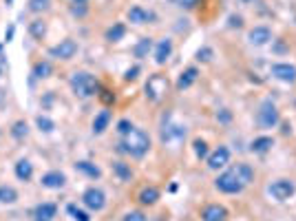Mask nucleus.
Returning <instances> with one entry per match:
<instances>
[{
  "instance_id": "f257e3e1",
  "label": "nucleus",
  "mask_w": 296,
  "mask_h": 221,
  "mask_svg": "<svg viewBox=\"0 0 296 221\" xmlns=\"http://www.w3.org/2000/svg\"><path fill=\"white\" fill-rule=\"evenodd\" d=\"M150 148V137L144 133L142 129H135L133 126L131 133L124 135V142H122V151L133 155V157H144Z\"/></svg>"
},
{
  "instance_id": "f03ea898",
  "label": "nucleus",
  "mask_w": 296,
  "mask_h": 221,
  "mask_svg": "<svg viewBox=\"0 0 296 221\" xmlns=\"http://www.w3.org/2000/svg\"><path fill=\"white\" fill-rule=\"evenodd\" d=\"M69 84H71V91H73L77 97H82V99L93 97L100 91L97 80L91 73H86V71H75V73L71 75Z\"/></svg>"
},
{
  "instance_id": "7ed1b4c3",
  "label": "nucleus",
  "mask_w": 296,
  "mask_h": 221,
  "mask_svg": "<svg viewBox=\"0 0 296 221\" xmlns=\"http://www.w3.org/2000/svg\"><path fill=\"white\" fill-rule=\"evenodd\" d=\"M144 91H146V97L150 99V102H159V99H164L166 93H168V80H166V75H161V73L150 75L146 86H144Z\"/></svg>"
},
{
  "instance_id": "20e7f679",
  "label": "nucleus",
  "mask_w": 296,
  "mask_h": 221,
  "mask_svg": "<svg viewBox=\"0 0 296 221\" xmlns=\"http://www.w3.org/2000/svg\"><path fill=\"white\" fill-rule=\"evenodd\" d=\"M215 186L219 188L221 192H226V195H237V192H241L243 190V184H241V179L237 177V173L230 168V170H226V173H221L219 177H217V181H215Z\"/></svg>"
},
{
  "instance_id": "39448f33",
  "label": "nucleus",
  "mask_w": 296,
  "mask_h": 221,
  "mask_svg": "<svg viewBox=\"0 0 296 221\" xmlns=\"http://www.w3.org/2000/svg\"><path fill=\"white\" fill-rule=\"evenodd\" d=\"M259 124L263 126V129H274V126L278 124V111H276V106L274 104L267 99V102H263L261 104V108H259Z\"/></svg>"
},
{
  "instance_id": "423d86ee",
  "label": "nucleus",
  "mask_w": 296,
  "mask_h": 221,
  "mask_svg": "<svg viewBox=\"0 0 296 221\" xmlns=\"http://www.w3.org/2000/svg\"><path fill=\"white\" fill-rule=\"evenodd\" d=\"M267 192H270L276 201H285V199H289L294 195V184L289 179H276V181H272L270 184Z\"/></svg>"
},
{
  "instance_id": "0eeeda50",
  "label": "nucleus",
  "mask_w": 296,
  "mask_h": 221,
  "mask_svg": "<svg viewBox=\"0 0 296 221\" xmlns=\"http://www.w3.org/2000/svg\"><path fill=\"white\" fill-rule=\"evenodd\" d=\"M75 53H77V42L71 40V38H66V40H62L60 44L49 49V55H51V58H58V60H71Z\"/></svg>"
},
{
  "instance_id": "6e6552de",
  "label": "nucleus",
  "mask_w": 296,
  "mask_h": 221,
  "mask_svg": "<svg viewBox=\"0 0 296 221\" xmlns=\"http://www.w3.org/2000/svg\"><path fill=\"white\" fill-rule=\"evenodd\" d=\"M82 201H84V206L88 210H95V212H100L104 206H106V195L100 188H86L84 195H82Z\"/></svg>"
},
{
  "instance_id": "1a4fd4ad",
  "label": "nucleus",
  "mask_w": 296,
  "mask_h": 221,
  "mask_svg": "<svg viewBox=\"0 0 296 221\" xmlns=\"http://www.w3.org/2000/svg\"><path fill=\"white\" fill-rule=\"evenodd\" d=\"M183 137H186V129L179 124H164V129H161V142L164 144H170V146H177Z\"/></svg>"
},
{
  "instance_id": "9d476101",
  "label": "nucleus",
  "mask_w": 296,
  "mask_h": 221,
  "mask_svg": "<svg viewBox=\"0 0 296 221\" xmlns=\"http://www.w3.org/2000/svg\"><path fill=\"white\" fill-rule=\"evenodd\" d=\"M228 162H230V151H228L226 146H219L215 153L208 155V168L210 170H219L223 166H228Z\"/></svg>"
},
{
  "instance_id": "9b49d317",
  "label": "nucleus",
  "mask_w": 296,
  "mask_h": 221,
  "mask_svg": "<svg viewBox=\"0 0 296 221\" xmlns=\"http://www.w3.org/2000/svg\"><path fill=\"white\" fill-rule=\"evenodd\" d=\"M40 181L49 190H60V188H64V184H66V175L60 173V170H51V173H44Z\"/></svg>"
},
{
  "instance_id": "f8f14e48",
  "label": "nucleus",
  "mask_w": 296,
  "mask_h": 221,
  "mask_svg": "<svg viewBox=\"0 0 296 221\" xmlns=\"http://www.w3.org/2000/svg\"><path fill=\"white\" fill-rule=\"evenodd\" d=\"M55 212H58V208H55V203H49V201H44V203H38V206L33 208L31 217H33V221H53Z\"/></svg>"
},
{
  "instance_id": "ddd939ff",
  "label": "nucleus",
  "mask_w": 296,
  "mask_h": 221,
  "mask_svg": "<svg viewBox=\"0 0 296 221\" xmlns=\"http://www.w3.org/2000/svg\"><path fill=\"white\" fill-rule=\"evenodd\" d=\"M201 219L204 221H226L228 219V210L219 206V203H208L201 210Z\"/></svg>"
},
{
  "instance_id": "4468645a",
  "label": "nucleus",
  "mask_w": 296,
  "mask_h": 221,
  "mask_svg": "<svg viewBox=\"0 0 296 221\" xmlns=\"http://www.w3.org/2000/svg\"><path fill=\"white\" fill-rule=\"evenodd\" d=\"M272 75L281 82H296V66L292 64H272Z\"/></svg>"
},
{
  "instance_id": "2eb2a0df",
  "label": "nucleus",
  "mask_w": 296,
  "mask_h": 221,
  "mask_svg": "<svg viewBox=\"0 0 296 221\" xmlns=\"http://www.w3.org/2000/svg\"><path fill=\"white\" fill-rule=\"evenodd\" d=\"M248 40L256 44V47H263V44L272 40V31L267 29V27H254V29L248 33Z\"/></svg>"
},
{
  "instance_id": "dca6fc26",
  "label": "nucleus",
  "mask_w": 296,
  "mask_h": 221,
  "mask_svg": "<svg viewBox=\"0 0 296 221\" xmlns=\"http://www.w3.org/2000/svg\"><path fill=\"white\" fill-rule=\"evenodd\" d=\"M197 77H199L197 66H188V69L179 75V80H177V88H179V91H186L188 86H192L194 82H197Z\"/></svg>"
},
{
  "instance_id": "f3484780",
  "label": "nucleus",
  "mask_w": 296,
  "mask_h": 221,
  "mask_svg": "<svg viewBox=\"0 0 296 221\" xmlns=\"http://www.w3.org/2000/svg\"><path fill=\"white\" fill-rule=\"evenodd\" d=\"M170 53H172V40L170 38H164V40H159V44L155 47V62L164 64L166 60L170 58Z\"/></svg>"
},
{
  "instance_id": "a211bd4d",
  "label": "nucleus",
  "mask_w": 296,
  "mask_h": 221,
  "mask_svg": "<svg viewBox=\"0 0 296 221\" xmlns=\"http://www.w3.org/2000/svg\"><path fill=\"white\" fill-rule=\"evenodd\" d=\"M232 170L237 173V177L241 179L243 186H248L250 181L254 179V170H252V166L250 164H237V166H232Z\"/></svg>"
},
{
  "instance_id": "6ab92c4d",
  "label": "nucleus",
  "mask_w": 296,
  "mask_h": 221,
  "mask_svg": "<svg viewBox=\"0 0 296 221\" xmlns=\"http://www.w3.org/2000/svg\"><path fill=\"white\" fill-rule=\"evenodd\" d=\"M128 20L135 22V25H144V22L153 20V14L142 7H133V9H128Z\"/></svg>"
},
{
  "instance_id": "aec40b11",
  "label": "nucleus",
  "mask_w": 296,
  "mask_h": 221,
  "mask_svg": "<svg viewBox=\"0 0 296 221\" xmlns=\"http://www.w3.org/2000/svg\"><path fill=\"white\" fill-rule=\"evenodd\" d=\"M16 177H18L20 181H29L33 177V166L29 159H20V162L16 164Z\"/></svg>"
},
{
  "instance_id": "412c9836",
  "label": "nucleus",
  "mask_w": 296,
  "mask_h": 221,
  "mask_svg": "<svg viewBox=\"0 0 296 221\" xmlns=\"http://www.w3.org/2000/svg\"><path fill=\"white\" fill-rule=\"evenodd\" d=\"M109 122H111V111H102L100 115H95V120H93V133L102 135L106 131V126H109Z\"/></svg>"
},
{
  "instance_id": "4be33fe9",
  "label": "nucleus",
  "mask_w": 296,
  "mask_h": 221,
  "mask_svg": "<svg viewBox=\"0 0 296 221\" xmlns=\"http://www.w3.org/2000/svg\"><path fill=\"white\" fill-rule=\"evenodd\" d=\"M139 203H144V206H153V203H157V199H159V190L157 188H144L142 192H139Z\"/></svg>"
},
{
  "instance_id": "5701e85b",
  "label": "nucleus",
  "mask_w": 296,
  "mask_h": 221,
  "mask_svg": "<svg viewBox=\"0 0 296 221\" xmlns=\"http://www.w3.org/2000/svg\"><path fill=\"white\" fill-rule=\"evenodd\" d=\"M51 73H53V66L47 60H40V62L33 64V77H38V80H44V77H49Z\"/></svg>"
},
{
  "instance_id": "b1692460",
  "label": "nucleus",
  "mask_w": 296,
  "mask_h": 221,
  "mask_svg": "<svg viewBox=\"0 0 296 221\" xmlns=\"http://www.w3.org/2000/svg\"><path fill=\"white\" fill-rule=\"evenodd\" d=\"M124 36H126V27L122 25V22H115V25L106 31V40L109 42H120Z\"/></svg>"
},
{
  "instance_id": "393cba45",
  "label": "nucleus",
  "mask_w": 296,
  "mask_h": 221,
  "mask_svg": "<svg viewBox=\"0 0 296 221\" xmlns=\"http://www.w3.org/2000/svg\"><path fill=\"white\" fill-rule=\"evenodd\" d=\"M75 170H80V173L93 177V179H97V177L102 175V170H100L95 164H91V162H77V164H75Z\"/></svg>"
},
{
  "instance_id": "a878e982",
  "label": "nucleus",
  "mask_w": 296,
  "mask_h": 221,
  "mask_svg": "<svg viewBox=\"0 0 296 221\" xmlns=\"http://www.w3.org/2000/svg\"><path fill=\"white\" fill-rule=\"evenodd\" d=\"M113 173L120 177L122 181H131L133 179V170H131V166L124 164V162H115L113 164Z\"/></svg>"
},
{
  "instance_id": "bb28decb",
  "label": "nucleus",
  "mask_w": 296,
  "mask_h": 221,
  "mask_svg": "<svg viewBox=\"0 0 296 221\" xmlns=\"http://www.w3.org/2000/svg\"><path fill=\"white\" fill-rule=\"evenodd\" d=\"M272 146H274V140H272V137H256V140L252 142L254 153H267Z\"/></svg>"
},
{
  "instance_id": "cd10ccee",
  "label": "nucleus",
  "mask_w": 296,
  "mask_h": 221,
  "mask_svg": "<svg viewBox=\"0 0 296 221\" xmlns=\"http://www.w3.org/2000/svg\"><path fill=\"white\" fill-rule=\"evenodd\" d=\"M150 49H153V40H150V38H142V40L135 44L133 53H135V58H146Z\"/></svg>"
},
{
  "instance_id": "c85d7f7f",
  "label": "nucleus",
  "mask_w": 296,
  "mask_h": 221,
  "mask_svg": "<svg viewBox=\"0 0 296 221\" xmlns=\"http://www.w3.org/2000/svg\"><path fill=\"white\" fill-rule=\"evenodd\" d=\"M18 201V192L11 186H0V203H16Z\"/></svg>"
},
{
  "instance_id": "c756f323",
  "label": "nucleus",
  "mask_w": 296,
  "mask_h": 221,
  "mask_svg": "<svg viewBox=\"0 0 296 221\" xmlns=\"http://www.w3.org/2000/svg\"><path fill=\"white\" fill-rule=\"evenodd\" d=\"M29 31L33 38H38V40H42V36L47 33V25H44V20H33L29 25Z\"/></svg>"
},
{
  "instance_id": "7c9ffc66",
  "label": "nucleus",
  "mask_w": 296,
  "mask_h": 221,
  "mask_svg": "<svg viewBox=\"0 0 296 221\" xmlns=\"http://www.w3.org/2000/svg\"><path fill=\"white\" fill-rule=\"evenodd\" d=\"M36 124H38V129L44 131V133H51V131L55 129L53 120H49L47 115H38V118H36Z\"/></svg>"
},
{
  "instance_id": "2f4dec72",
  "label": "nucleus",
  "mask_w": 296,
  "mask_h": 221,
  "mask_svg": "<svg viewBox=\"0 0 296 221\" xmlns=\"http://www.w3.org/2000/svg\"><path fill=\"white\" fill-rule=\"evenodd\" d=\"M51 7V0H29V9L33 14H40V11H47Z\"/></svg>"
},
{
  "instance_id": "473e14b6",
  "label": "nucleus",
  "mask_w": 296,
  "mask_h": 221,
  "mask_svg": "<svg viewBox=\"0 0 296 221\" xmlns=\"http://www.w3.org/2000/svg\"><path fill=\"white\" fill-rule=\"evenodd\" d=\"M192 146H194V155H197L199 159L208 157V144H206L204 140H194V142H192Z\"/></svg>"
},
{
  "instance_id": "72a5a7b5",
  "label": "nucleus",
  "mask_w": 296,
  "mask_h": 221,
  "mask_svg": "<svg viewBox=\"0 0 296 221\" xmlns=\"http://www.w3.org/2000/svg\"><path fill=\"white\" fill-rule=\"evenodd\" d=\"M66 210H69V214H71V217H73L75 221H91V217H88L84 210H80L77 206H73V203H71V206L66 208Z\"/></svg>"
},
{
  "instance_id": "f704fd0d",
  "label": "nucleus",
  "mask_w": 296,
  "mask_h": 221,
  "mask_svg": "<svg viewBox=\"0 0 296 221\" xmlns=\"http://www.w3.org/2000/svg\"><path fill=\"white\" fill-rule=\"evenodd\" d=\"M27 131H29L27 122H16L14 129H11V135H14L16 140H20V137H25V135H27Z\"/></svg>"
},
{
  "instance_id": "c9c22d12",
  "label": "nucleus",
  "mask_w": 296,
  "mask_h": 221,
  "mask_svg": "<svg viewBox=\"0 0 296 221\" xmlns=\"http://www.w3.org/2000/svg\"><path fill=\"white\" fill-rule=\"evenodd\" d=\"M133 131V124L128 120H120L117 122V133H120V135H126V133H131Z\"/></svg>"
},
{
  "instance_id": "e433bc0d",
  "label": "nucleus",
  "mask_w": 296,
  "mask_h": 221,
  "mask_svg": "<svg viewBox=\"0 0 296 221\" xmlns=\"http://www.w3.org/2000/svg\"><path fill=\"white\" fill-rule=\"evenodd\" d=\"M124 221H146V217H144V212H139V210H131V212L124 214Z\"/></svg>"
},
{
  "instance_id": "4c0bfd02",
  "label": "nucleus",
  "mask_w": 296,
  "mask_h": 221,
  "mask_svg": "<svg viewBox=\"0 0 296 221\" xmlns=\"http://www.w3.org/2000/svg\"><path fill=\"white\" fill-rule=\"evenodd\" d=\"M86 5H71V14L77 16V18H84L86 16Z\"/></svg>"
},
{
  "instance_id": "58836bf2",
  "label": "nucleus",
  "mask_w": 296,
  "mask_h": 221,
  "mask_svg": "<svg viewBox=\"0 0 296 221\" xmlns=\"http://www.w3.org/2000/svg\"><path fill=\"white\" fill-rule=\"evenodd\" d=\"M197 60H204V62H208V60H212V49H199L197 51Z\"/></svg>"
},
{
  "instance_id": "ea45409f",
  "label": "nucleus",
  "mask_w": 296,
  "mask_h": 221,
  "mask_svg": "<svg viewBox=\"0 0 296 221\" xmlns=\"http://www.w3.org/2000/svg\"><path fill=\"white\" fill-rule=\"evenodd\" d=\"M137 73H139V66H133V69H128V71H126V75H124V80H126V82H131V80H135V77H137Z\"/></svg>"
},
{
  "instance_id": "a19ab883",
  "label": "nucleus",
  "mask_w": 296,
  "mask_h": 221,
  "mask_svg": "<svg viewBox=\"0 0 296 221\" xmlns=\"http://www.w3.org/2000/svg\"><path fill=\"white\" fill-rule=\"evenodd\" d=\"M100 97H102V102H106V104H111V102H113V95H111V91H102V95H100Z\"/></svg>"
},
{
  "instance_id": "79ce46f5",
  "label": "nucleus",
  "mask_w": 296,
  "mask_h": 221,
  "mask_svg": "<svg viewBox=\"0 0 296 221\" xmlns=\"http://www.w3.org/2000/svg\"><path fill=\"white\" fill-rule=\"evenodd\" d=\"M243 22H241V18H239V16H232L230 18V27H241Z\"/></svg>"
},
{
  "instance_id": "37998d69",
  "label": "nucleus",
  "mask_w": 296,
  "mask_h": 221,
  "mask_svg": "<svg viewBox=\"0 0 296 221\" xmlns=\"http://www.w3.org/2000/svg\"><path fill=\"white\" fill-rule=\"evenodd\" d=\"M217 120H221V122H228V120H230V113H226V111H223V113H217Z\"/></svg>"
},
{
  "instance_id": "c03bdc74",
  "label": "nucleus",
  "mask_w": 296,
  "mask_h": 221,
  "mask_svg": "<svg viewBox=\"0 0 296 221\" xmlns=\"http://www.w3.org/2000/svg\"><path fill=\"white\" fill-rule=\"evenodd\" d=\"M181 7H186V9H192V7H194V0H181Z\"/></svg>"
},
{
  "instance_id": "a18cd8bd",
  "label": "nucleus",
  "mask_w": 296,
  "mask_h": 221,
  "mask_svg": "<svg viewBox=\"0 0 296 221\" xmlns=\"http://www.w3.org/2000/svg\"><path fill=\"white\" fill-rule=\"evenodd\" d=\"M11 38H14V25H11L9 29H7V33H5V40H7V42L11 40Z\"/></svg>"
},
{
  "instance_id": "49530a36",
  "label": "nucleus",
  "mask_w": 296,
  "mask_h": 221,
  "mask_svg": "<svg viewBox=\"0 0 296 221\" xmlns=\"http://www.w3.org/2000/svg\"><path fill=\"white\" fill-rule=\"evenodd\" d=\"M88 0H71V5H86Z\"/></svg>"
},
{
  "instance_id": "de8ad7c7",
  "label": "nucleus",
  "mask_w": 296,
  "mask_h": 221,
  "mask_svg": "<svg viewBox=\"0 0 296 221\" xmlns=\"http://www.w3.org/2000/svg\"><path fill=\"white\" fill-rule=\"evenodd\" d=\"M243 3H252V0H243Z\"/></svg>"
},
{
  "instance_id": "09e8293b",
  "label": "nucleus",
  "mask_w": 296,
  "mask_h": 221,
  "mask_svg": "<svg viewBox=\"0 0 296 221\" xmlns=\"http://www.w3.org/2000/svg\"><path fill=\"white\" fill-rule=\"evenodd\" d=\"M7 3H11V0H7Z\"/></svg>"
}]
</instances>
